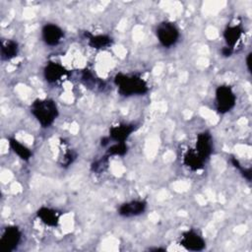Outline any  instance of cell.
Segmentation results:
<instances>
[{"mask_svg":"<svg viewBox=\"0 0 252 252\" xmlns=\"http://www.w3.org/2000/svg\"><path fill=\"white\" fill-rule=\"evenodd\" d=\"M114 84L117 86L119 94L124 96L143 95L149 91L147 83L136 75L118 73L114 77Z\"/></svg>","mask_w":252,"mask_h":252,"instance_id":"1","label":"cell"},{"mask_svg":"<svg viewBox=\"0 0 252 252\" xmlns=\"http://www.w3.org/2000/svg\"><path fill=\"white\" fill-rule=\"evenodd\" d=\"M31 113L43 128H47L57 118L58 107L52 99L37 98L31 104Z\"/></svg>","mask_w":252,"mask_h":252,"instance_id":"2","label":"cell"},{"mask_svg":"<svg viewBox=\"0 0 252 252\" xmlns=\"http://www.w3.org/2000/svg\"><path fill=\"white\" fill-rule=\"evenodd\" d=\"M236 101V96L229 86L221 85L216 90V105L218 112L223 114L231 110Z\"/></svg>","mask_w":252,"mask_h":252,"instance_id":"3","label":"cell"},{"mask_svg":"<svg viewBox=\"0 0 252 252\" xmlns=\"http://www.w3.org/2000/svg\"><path fill=\"white\" fill-rule=\"evenodd\" d=\"M156 33L159 43L164 47L174 45L179 38V31L177 27L170 22L160 23L157 28Z\"/></svg>","mask_w":252,"mask_h":252,"instance_id":"4","label":"cell"},{"mask_svg":"<svg viewBox=\"0 0 252 252\" xmlns=\"http://www.w3.org/2000/svg\"><path fill=\"white\" fill-rule=\"evenodd\" d=\"M22 239V232L16 225H9L4 228L0 237V250L2 252H12L17 249Z\"/></svg>","mask_w":252,"mask_h":252,"instance_id":"5","label":"cell"},{"mask_svg":"<svg viewBox=\"0 0 252 252\" xmlns=\"http://www.w3.org/2000/svg\"><path fill=\"white\" fill-rule=\"evenodd\" d=\"M179 243L185 249L190 251H202L206 246L204 238L194 230L183 232Z\"/></svg>","mask_w":252,"mask_h":252,"instance_id":"6","label":"cell"},{"mask_svg":"<svg viewBox=\"0 0 252 252\" xmlns=\"http://www.w3.org/2000/svg\"><path fill=\"white\" fill-rule=\"evenodd\" d=\"M213 139L208 131H204L197 135L195 151L206 161L213 153Z\"/></svg>","mask_w":252,"mask_h":252,"instance_id":"7","label":"cell"},{"mask_svg":"<svg viewBox=\"0 0 252 252\" xmlns=\"http://www.w3.org/2000/svg\"><path fill=\"white\" fill-rule=\"evenodd\" d=\"M64 36V32L60 27L54 24H46L41 30V37L45 44L49 46L57 45Z\"/></svg>","mask_w":252,"mask_h":252,"instance_id":"8","label":"cell"},{"mask_svg":"<svg viewBox=\"0 0 252 252\" xmlns=\"http://www.w3.org/2000/svg\"><path fill=\"white\" fill-rule=\"evenodd\" d=\"M66 75H68V71L61 64L56 62H48L43 69L44 79L49 84L62 80Z\"/></svg>","mask_w":252,"mask_h":252,"instance_id":"9","label":"cell"},{"mask_svg":"<svg viewBox=\"0 0 252 252\" xmlns=\"http://www.w3.org/2000/svg\"><path fill=\"white\" fill-rule=\"evenodd\" d=\"M147 203L144 200H134L122 204L118 209V214L124 218L139 216L145 212Z\"/></svg>","mask_w":252,"mask_h":252,"instance_id":"10","label":"cell"},{"mask_svg":"<svg viewBox=\"0 0 252 252\" xmlns=\"http://www.w3.org/2000/svg\"><path fill=\"white\" fill-rule=\"evenodd\" d=\"M136 125L129 123H120L118 125H114L109 129V138L116 143L126 142V140L130 137V135L135 131Z\"/></svg>","mask_w":252,"mask_h":252,"instance_id":"11","label":"cell"},{"mask_svg":"<svg viewBox=\"0 0 252 252\" xmlns=\"http://www.w3.org/2000/svg\"><path fill=\"white\" fill-rule=\"evenodd\" d=\"M36 216L44 224L48 226H56L59 223L61 213L51 208L41 207L37 210Z\"/></svg>","mask_w":252,"mask_h":252,"instance_id":"12","label":"cell"},{"mask_svg":"<svg viewBox=\"0 0 252 252\" xmlns=\"http://www.w3.org/2000/svg\"><path fill=\"white\" fill-rule=\"evenodd\" d=\"M184 164L193 171L200 170L204 167L205 160L199 156L195 149H188L183 158Z\"/></svg>","mask_w":252,"mask_h":252,"instance_id":"13","label":"cell"},{"mask_svg":"<svg viewBox=\"0 0 252 252\" xmlns=\"http://www.w3.org/2000/svg\"><path fill=\"white\" fill-rule=\"evenodd\" d=\"M1 59L8 61L18 55L19 45L18 42L13 39H5L1 42Z\"/></svg>","mask_w":252,"mask_h":252,"instance_id":"14","label":"cell"},{"mask_svg":"<svg viewBox=\"0 0 252 252\" xmlns=\"http://www.w3.org/2000/svg\"><path fill=\"white\" fill-rule=\"evenodd\" d=\"M243 33V29L236 26H228L223 32V38L226 42V46L233 48Z\"/></svg>","mask_w":252,"mask_h":252,"instance_id":"15","label":"cell"},{"mask_svg":"<svg viewBox=\"0 0 252 252\" xmlns=\"http://www.w3.org/2000/svg\"><path fill=\"white\" fill-rule=\"evenodd\" d=\"M84 35L88 38L89 45L91 47L94 48V49H100V48L107 47L112 42V38L109 35H106V34L94 35V34H91L88 32H85Z\"/></svg>","mask_w":252,"mask_h":252,"instance_id":"16","label":"cell"},{"mask_svg":"<svg viewBox=\"0 0 252 252\" xmlns=\"http://www.w3.org/2000/svg\"><path fill=\"white\" fill-rule=\"evenodd\" d=\"M9 142V146L12 149V151L23 160H29L32 158V152L31 150L26 147L25 145H23L22 143H20L17 139L10 137L8 139Z\"/></svg>","mask_w":252,"mask_h":252,"instance_id":"17","label":"cell"},{"mask_svg":"<svg viewBox=\"0 0 252 252\" xmlns=\"http://www.w3.org/2000/svg\"><path fill=\"white\" fill-rule=\"evenodd\" d=\"M81 80L82 82L85 84V86H87L88 88L91 89H99L102 90L105 85L103 83V81H101L100 79L96 78L90 70L85 69L82 72V76H81Z\"/></svg>","mask_w":252,"mask_h":252,"instance_id":"18","label":"cell"},{"mask_svg":"<svg viewBox=\"0 0 252 252\" xmlns=\"http://www.w3.org/2000/svg\"><path fill=\"white\" fill-rule=\"evenodd\" d=\"M128 152V146L126 145L125 142H120V143H115L111 145L106 152V156H124Z\"/></svg>","mask_w":252,"mask_h":252,"instance_id":"19","label":"cell"},{"mask_svg":"<svg viewBox=\"0 0 252 252\" xmlns=\"http://www.w3.org/2000/svg\"><path fill=\"white\" fill-rule=\"evenodd\" d=\"M108 158H109V157L105 155L104 157H102L98 160H95L94 162H93L92 166H91L92 170L94 172H101V171H103L105 169V167L107 166Z\"/></svg>","mask_w":252,"mask_h":252,"instance_id":"20","label":"cell"},{"mask_svg":"<svg viewBox=\"0 0 252 252\" xmlns=\"http://www.w3.org/2000/svg\"><path fill=\"white\" fill-rule=\"evenodd\" d=\"M75 158H76V154L75 153H73L72 151L66 152L65 155L63 156V159H62V162H61L62 166L70 165L74 161Z\"/></svg>","mask_w":252,"mask_h":252,"instance_id":"21","label":"cell"},{"mask_svg":"<svg viewBox=\"0 0 252 252\" xmlns=\"http://www.w3.org/2000/svg\"><path fill=\"white\" fill-rule=\"evenodd\" d=\"M220 52H221V55H222V56L228 57V56H230V55L233 53V48L228 47V46H224V47L221 48Z\"/></svg>","mask_w":252,"mask_h":252,"instance_id":"22","label":"cell"},{"mask_svg":"<svg viewBox=\"0 0 252 252\" xmlns=\"http://www.w3.org/2000/svg\"><path fill=\"white\" fill-rule=\"evenodd\" d=\"M109 142H110V138L109 137H102V139L100 140V145L102 147H105V146H107L109 144Z\"/></svg>","mask_w":252,"mask_h":252,"instance_id":"23","label":"cell"},{"mask_svg":"<svg viewBox=\"0 0 252 252\" xmlns=\"http://www.w3.org/2000/svg\"><path fill=\"white\" fill-rule=\"evenodd\" d=\"M250 59H251V53H249L247 55V58H246V65H247V69H248L249 72H251V61H250Z\"/></svg>","mask_w":252,"mask_h":252,"instance_id":"24","label":"cell"},{"mask_svg":"<svg viewBox=\"0 0 252 252\" xmlns=\"http://www.w3.org/2000/svg\"><path fill=\"white\" fill-rule=\"evenodd\" d=\"M152 251H165L166 249L164 248H154V249H151Z\"/></svg>","mask_w":252,"mask_h":252,"instance_id":"25","label":"cell"}]
</instances>
